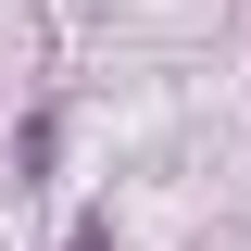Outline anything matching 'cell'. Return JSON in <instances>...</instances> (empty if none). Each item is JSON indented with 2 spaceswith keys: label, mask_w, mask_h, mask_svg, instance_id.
Instances as JSON below:
<instances>
[{
  "label": "cell",
  "mask_w": 251,
  "mask_h": 251,
  "mask_svg": "<svg viewBox=\"0 0 251 251\" xmlns=\"http://www.w3.org/2000/svg\"><path fill=\"white\" fill-rule=\"evenodd\" d=\"M75 251H100V226H75Z\"/></svg>",
  "instance_id": "obj_1"
}]
</instances>
